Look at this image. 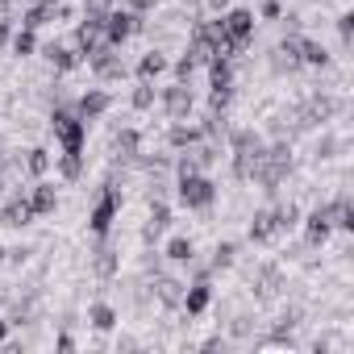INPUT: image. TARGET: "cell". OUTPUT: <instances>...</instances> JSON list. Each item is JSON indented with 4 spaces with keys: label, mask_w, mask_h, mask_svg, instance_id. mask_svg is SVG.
<instances>
[{
    "label": "cell",
    "mask_w": 354,
    "mask_h": 354,
    "mask_svg": "<svg viewBox=\"0 0 354 354\" xmlns=\"http://www.w3.org/2000/svg\"><path fill=\"white\" fill-rule=\"evenodd\" d=\"M154 5H162V0H125V9H133V13H142V17H146Z\"/></svg>",
    "instance_id": "cell-40"
},
{
    "label": "cell",
    "mask_w": 354,
    "mask_h": 354,
    "mask_svg": "<svg viewBox=\"0 0 354 354\" xmlns=\"http://www.w3.org/2000/svg\"><path fill=\"white\" fill-rule=\"evenodd\" d=\"M300 67H329V50L317 38H300Z\"/></svg>",
    "instance_id": "cell-30"
},
{
    "label": "cell",
    "mask_w": 354,
    "mask_h": 354,
    "mask_svg": "<svg viewBox=\"0 0 354 354\" xmlns=\"http://www.w3.org/2000/svg\"><path fill=\"white\" fill-rule=\"evenodd\" d=\"M5 254H9V263H26L34 250H30V246H13V250H5Z\"/></svg>",
    "instance_id": "cell-42"
},
{
    "label": "cell",
    "mask_w": 354,
    "mask_h": 354,
    "mask_svg": "<svg viewBox=\"0 0 354 354\" xmlns=\"http://www.w3.org/2000/svg\"><path fill=\"white\" fill-rule=\"evenodd\" d=\"M117 267H121V259H117V250H113V246H109V242L100 238V246L92 250V271H96L100 279H113V275H117Z\"/></svg>",
    "instance_id": "cell-26"
},
{
    "label": "cell",
    "mask_w": 354,
    "mask_h": 354,
    "mask_svg": "<svg viewBox=\"0 0 354 354\" xmlns=\"http://www.w3.org/2000/svg\"><path fill=\"white\" fill-rule=\"evenodd\" d=\"M46 125H50V133L59 138L63 150H84V142H88V121L75 113V104H63V100H59V104L50 109V121H46Z\"/></svg>",
    "instance_id": "cell-4"
},
{
    "label": "cell",
    "mask_w": 354,
    "mask_h": 354,
    "mask_svg": "<svg viewBox=\"0 0 354 354\" xmlns=\"http://www.w3.org/2000/svg\"><path fill=\"white\" fill-rule=\"evenodd\" d=\"M55 350H75V337H71V333H67V329H63V333H59V337H55Z\"/></svg>",
    "instance_id": "cell-43"
},
{
    "label": "cell",
    "mask_w": 354,
    "mask_h": 354,
    "mask_svg": "<svg viewBox=\"0 0 354 354\" xmlns=\"http://www.w3.org/2000/svg\"><path fill=\"white\" fill-rule=\"evenodd\" d=\"M162 254H167L171 263H196V242L180 234V238H171V242H167V250H162Z\"/></svg>",
    "instance_id": "cell-31"
},
{
    "label": "cell",
    "mask_w": 354,
    "mask_h": 354,
    "mask_svg": "<svg viewBox=\"0 0 354 354\" xmlns=\"http://www.w3.org/2000/svg\"><path fill=\"white\" fill-rule=\"evenodd\" d=\"M0 263H5V246H0Z\"/></svg>",
    "instance_id": "cell-49"
},
{
    "label": "cell",
    "mask_w": 354,
    "mask_h": 354,
    "mask_svg": "<svg viewBox=\"0 0 354 354\" xmlns=\"http://www.w3.org/2000/svg\"><path fill=\"white\" fill-rule=\"evenodd\" d=\"M337 38H342V50H350V42H354V13L337 17Z\"/></svg>",
    "instance_id": "cell-37"
},
{
    "label": "cell",
    "mask_w": 354,
    "mask_h": 354,
    "mask_svg": "<svg viewBox=\"0 0 354 354\" xmlns=\"http://www.w3.org/2000/svg\"><path fill=\"white\" fill-rule=\"evenodd\" d=\"M154 296H158L162 308H180V300H184V283H180V279H171V275H158V279H154Z\"/></svg>",
    "instance_id": "cell-27"
},
{
    "label": "cell",
    "mask_w": 354,
    "mask_h": 354,
    "mask_svg": "<svg viewBox=\"0 0 354 354\" xmlns=\"http://www.w3.org/2000/svg\"><path fill=\"white\" fill-rule=\"evenodd\" d=\"M234 259H238V242H217L213 246V271H225V267H234Z\"/></svg>",
    "instance_id": "cell-36"
},
{
    "label": "cell",
    "mask_w": 354,
    "mask_h": 354,
    "mask_svg": "<svg viewBox=\"0 0 354 354\" xmlns=\"http://www.w3.org/2000/svg\"><path fill=\"white\" fill-rule=\"evenodd\" d=\"M9 38H13V17H0V50L9 46Z\"/></svg>",
    "instance_id": "cell-41"
},
{
    "label": "cell",
    "mask_w": 354,
    "mask_h": 354,
    "mask_svg": "<svg viewBox=\"0 0 354 354\" xmlns=\"http://www.w3.org/2000/svg\"><path fill=\"white\" fill-rule=\"evenodd\" d=\"M167 67H171V63H167V55L150 46V50H146V55L138 59V80H158V75H162Z\"/></svg>",
    "instance_id": "cell-29"
},
{
    "label": "cell",
    "mask_w": 354,
    "mask_h": 354,
    "mask_svg": "<svg viewBox=\"0 0 354 354\" xmlns=\"http://www.w3.org/2000/svg\"><path fill=\"white\" fill-rule=\"evenodd\" d=\"M171 71H175V80H180V84H188V80H192V71H196V59H192V55L184 50V59H180V63H175Z\"/></svg>",
    "instance_id": "cell-38"
},
{
    "label": "cell",
    "mask_w": 354,
    "mask_h": 354,
    "mask_svg": "<svg viewBox=\"0 0 354 354\" xmlns=\"http://www.w3.org/2000/svg\"><path fill=\"white\" fill-rule=\"evenodd\" d=\"M329 221H333V230H342V234H354V201H350V192H337L329 205Z\"/></svg>",
    "instance_id": "cell-22"
},
{
    "label": "cell",
    "mask_w": 354,
    "mask_h": 354,
    "mask_svg": "<svg viewBox=\"0 0 354 354\" xmlns=\"http://www.w3.org/2000/svg\"><path fill=\"white\" fill-rule=\"evenodd\" d=\"M113 154H117V162H138V158H142V129L125 125V129L113 138Z\"/></svg>",
    "instance_id": "cell-20"
},
{
    "label": "cell",
    "mask_w": 354,
    "mask_h": 354,
    "mask_svg": "<svg viewBox=\"0 0 354 354\" xmlns=\"http://www.w3.org/2000/svg\"><path fill=\"white\" fill-rule=\"evenodd\" d=\"M0 158H5V138H0Z\"/></svg>",
    "instance_id": "cell-48"
},
{
    "label": "cell",
    "mask_w": 354,
    "mask_h": 354,
    "mask_svg": "<svg viewBox=\"0 0 354 354\" xmlns=\"http://www.w3.org/2000/svg\"><path fill=\"white\" fill-rule=\"evenodd\" d=\"M205 138V129L201 125H188V121H171V129H167V146L171 150H188V146H196Z\"/></svg>",
    "instance_id": "cell-25"
},
{
    "label": "cell",
    "mask_w": 354,
    "mask_h": 354,
    "mask_svg": "<svg viewBox=\"0 0 354 354\" xmlns=\"http://www.w3.org/2000/svg\"><path fill=\"white\" fill-rule=\"evenodd\" d=\"M279 288H283V271H279L275 263L259 267V275H254V296H259V300H275Z\"/></svg>",
    "instance_id": "cell-24"
},
{
    "label": "cell",
    "mask_w": 354,
    "mask_h": 354,
    "mask_svg": "<svg viewBox=\"0 0 354 354\" xmlns=\"http://www.w3.org/2000/svg\"><path fill=\"white\" fill-rule=\"evenodd\" d=\"M288 175H292V146H288V142H275V146H267L263 158L254 162L250 180H254L263 192H279V188L288 184Z\"/></svg>",
    "instance_id": "cell-1"
},
{
    "label": "cell",
    "mask_w": 354,
    "mask_h": 354,
    "mask_svg": "<svg viewBox=\"0 0 354 354\" xmlns=\"http://www.w3.org/2000/svg\"><path fill=\"white\" fill-rule=\"evenodd\" d=\"M267 138L259 129H230V167H234V180H250L254 162L263 158Z\"/></svg>",
    "instance_id": "cell-3"
},
{
    "label": "cell",
    "mask_w": 354,
    "mask_h": 354,
    "mask_svg": "<svg viewBox=\"0 0 354 354\" xmlns=\"http://www.w3.org/2000/svg\"><path fill=\"white\" fill-rule=\"evenodd\" d=\"M9 46H13V55H17V59H30V55L38 50V30H30V26H21V30H13V38H9Z\"/></svg>",
    "instance_id": "cell-32"
},
{
    "label": "cell",
    "mask_w": 354,
    "mask_h": 354,
    "mask_svg": "<svg viewBox=\"0 0 354 354\" xmlns=\"http://www.w3.org/2000/svg\"><path fill=\"white\" fill-rule=\"evenodd\" d=\"M5 337H9V321H0V346H5Z\"/></svg>",
    "instance_id": "cell-46"
},
{
    "label": "cell",
    "mask_w": 354,
    "mask_h": 354,
    "mask_svg": "<svg viewBox=\"0 0 354 354\" xmlns=\"http://www.w3.org/2000/svg\"><path fill=\"white\" fill-rule=\"evenodd\" d=\"M117 321H121V317H117V308H113L109 300H96V304L88 308V325H92L96 333H109V329H117Z\"/></svg>",
    "instance_id": "cell-28"
},
{
    "label": "cell",
    "mask_w": 354,
    "mask_h": 354,
    "mask_svg": "<svg viewBox=\"0 0 354 354\" xmlns=\"http://www.w3.org/2000/svg\"><path fill=\"white\" fill-rule=\"evenodd\" d=\"M271 67L283 75H292L296 67H300V34H288V38H279V46H275V55H271Z\"/></svg>",
    "instance_id": "cell-19"
},
{
    "label": "cell",
    "mask_w": 354,
    "mask_h": 354,
    "mask_svg": "<svg viewBox=\"0 0 354 354\" xmlns=\"http://www.w3.org/2000/svg\"><path fill=\"white\" fill-rule=\"evenodd\" d=\"M21 167H26V171L34 175V180H42V175L50 171V150H46V146H34V150H26Z\"/></svg>",
    "instance_id": "cell-35"
},
{
    "label": "cell",
    "mask_w": 354,
    "mask_h": 354,
    "mask_svg": "<svg viewBox=\"0 0 354 354\" xmlns=\"http://www.w3.org/2000/svg\"><path fill=\"white\" fill-rule=\"evenodd\" d=\"M88 67H92V75L96 80H104V84H117V80H125V63H121V55H117V46H100V50H92L88 59H84Z\"/></svg>",
    "instance_id": "cell-14"
},
{
    "label": "cell",
    "mask_w": 354,
    "mask_h": 354,
    "mask_svg": "<svg viewBox=\"0 0 354 354\" xmlns=\"http://www.w3.org/2000/svg\"><path fill=\"white\" fill-rule=\"evenodd\" d=\"M129 104H133L138 113L154 109V104H158V88H154V80H138V88L129 92Z\"/></svg>",
    "instance_id": "cell-33"
},
{
    "label": "cell",
    "mask_w": 354,
    "mask_h": 354,
    "mask_svg": "<svg viewBox=\"0 0 354 354\" xmlns=\"http://www.w3.org/2000/svg\"><path fill=\"white\" fill-rule=\"evenodd\" d=\"M283 17V5L279 0H263V21H279Z\"/></svg>",
    "instance_id": "cell-39"
},
{
    "label": "cell",
    "mask_w": 354,
    "mask_h": 354,
    "mask_svg": "<svg viewBox=\"0 0 354 354\" xmlns=\"http://www.w3.org/2000/svg\"><path fill=\"white\" fill-rule=\"evenodd\" d=\"M175 196H180L184 209L205 213V209H213V201H217V184L209 180L205 171H192V175H180V184H175Z\"/></svg>",
    "instance_id": "cell-5"
},
{
    "label": "cell",
    "mask_w": 354,
    "mask_h": 354,
    "mask_svg": "<svg viewBox=\"0 0 354 354\" xmlns=\"http://www.w3.org/2000/svg\"><path fill=\"white\" fill-rule=\"evenodd\" d=\"M30 221H34L30 196H26V192H13V196L5 201V209H0V225H5V230H26Z\"/></svg>",
    "instance_id": "cell-15"
},
{
    "label": "cell",
    "mask_w": 354,
    "mask_h": 354,
    "mask_svg": "<svg viewBox=\"0 0 354 354\" xmlns=\"http://www.w3.org/2000/svg\"><path fill=\"white\" fill-rule=\"evenodd\" d=\"M329 234H333V221H329V209L325 205H317L308 217H304V246H325L329 242Z\"/></svg>",
    "instance_id": "cell-16"
},
{
    "label": "cell",
    "mask_w": 354,
    "mask_h": 354,
    "mask_svg": "<svg viewBox=\"0 0 354 354\" xmlns=\"http://www.w3.org/2000/svg\"><path fill=\"white\" fill-rule=\"evenodd\" d=\"M230 100H234V59L217 55V59H209V109L225 113Z\"/></svg>",
    "instance_id": "cell-8"
},
{
    "label": "cell",
    "mask_w": 354,
    "mask_h": 354,
    "mask_svg": "<svg viewBox=\"0 0 354 354\" xmlns=\"http://www.w3.org/2000/svg\"><path fill=\"white\" fill-rule=\"evenodd\" d=\"M109 109H113V96H109L104 88H88V92L75 100V113H80L84 121H100Z\"/></svg>",
    "instance_id": "cell-18"
},
{
    "label": "cell",
    "mask_w": 354,
    "mask_h": 354,
    "mask_svg": "<svg viewBox=\"0 0 354 354\" xmlns=\"http://www.w3.org/2000/svg\"><path fill=\"white\" fill-rule=\"evenodd\" d=\"M13 5L17 0H0V17H13Z\"/></svg>",
    "instance_id": "cell-45"
},
{
    "label": "cell",
    "mask_w": 354,
    "mask_h": 354,
    "mask_svg": "<svg viewBox=\"0 0 354 354\" xmlns=\"http://www.w3.org/2000/svg\"><path fill=\"white\" fill-rule=\"evenodd\" d=\"M121 217V188L109 180L100 192H96V201H92V213H88V230L96 234V238H109V230H113V221Z\"/></svg>",
    "instance_id": "cell-7"
},
{
    "label": "cell",
    "mask_w": 354,
    "mask_h": 354,
    "mask_svg": "<svg viewBox=\"0 0 354 354\" xmlns=\"http://www.w3.org/2000/svg\"><path fill=\"white\" fill-rule=\"evenodd\" d=\"M342 109H346V100H342V96H333V92H313L304 104H296V129L325 125V121H333Z\"/></svg>",
    "instance_id": "cell-6"
},
{
    "label": "cell",
    "mask_w": 354,
    "mask_h": 354,
    "mask_svg": "<svg viewBox=\"0 0 354 354\" xmlns=\"http://www.w3.org/2000/svg\"><path fill=\"white\" fill-rule=\"evenodd\" d=\"M205 9H209V13H213V17H221V13H225V9H230V0H205Z\"/></svg>",
    "instance_id": "cell-44"
},
{
    "label": "cell",
    "mask_w": 354,
    "mask_h": 354,
    "mask_svg": "<svg viewBox=\"0 0 354 354\" xmlns=\"http://www.w3.org/2000/svg\"><path fill=\"white\" fill-rule=\"evenodd\" d=\"M221 30H225V38H230V50H234V59L242 55V50H250V42H254V13L250 9H225L221 13Z\"/></svg>",
    "instance_id": "cell-9"
},
{
    "label": "cell",
    "mask_w": 354,
    "mask_h": 354,
    "mask_svg": "<svg viewBox=\"0 0 354 354\" xmlns=\"http://www.w3.org/2000/svg\"><path fill=\"white\" fill-rule=\"evenodd\" d=\"M142 30H146L142 13H133V9H125V5H113L109 17H104V42H109V46H121V42H129V38L142 34Z\"/></svg>",
    "instance_id": "cell-10"
},
{
    "label": "cell",
    "mask_w": 354,
    "mask_h": 354,
    "mask_svg": "<svg viewBox=\"0 0 354 354\" xmlns=\"http://www.w3.org/2000/svg\"><path fill=\"white\" fill-rule=\"evenodd\" d=\"M158 104H162V113H167L171 121H188V113L196 109V96H192L188 84L175 80L171 88H158Z\"/></svg>",
    "instance_id": "cell-13"
},
{
    "label": "cell",
    "mask_w": 354,
    "mask_h": 354,
    "mask_svg": "<svg viewBox=\"0 0 354 354\" xmlns=\"http://www.w3.org/2000/svg\"><path fill=\"white\" fill-rule=\"evenodd\" d=\"M209 275H213V267H201V271H196V279L184 288V300H180V308H184L188 317H201V313H209V304H213V283H209Z\"/></svg>",
    "instance_id": "cell-12"
},
{
    "label": "cell",
    "mask_w": 354,
    "mask_h": 354,
    "mask_svg": "<svg viewBox=\"0 0 354 354\" xmlns=\"http://www.w3.org/2000/svg\"><path fill=\"white\" fill-rule=\"evenodd\" d=\"M292 225H300V205H275V209H259L254 217H250V242L254 246H267V242H275L279 234H288Z\"/></svg>",
    "instance_id": "cell-2"
},
{
    "label": "cell",
    "mask_w": 354,
    "mask_h": 354,
    "mask_svg": "<svg viewBox=\"0 0 354 354\" xmlns=\"http://www.w3.org/2000/svg\"><path fill=\"white\" fill-rule=\"evenodd\" d=\"M5 175H9V171H5V158H0V192H5Z\"/></svg>",
    "instance_id": "cell-47"
},
{
    "label": "cell",
    "mask_w": 354,
    "mask_h": 354,
    "mask_svg": "<svg viewBox=\"0 0 354 354\" xmlns=\"http://www.w3.org/2000/svg\"><path fill=\"white\" fill-rule=\"evenodd\" d=\"M71 17H75V5H71V0H30V9L21 13V26L42 30V26L71 21Z\"/></svg>",
    "instance_id": "cell-11"
},
{
    "label": "cell",
    "mask_w": 354,
    "mask_h": 354,
    "mask_svg": "<svg viewBox=\"0 0 354 354\" xmlns=\"http://www.w3.org/2000/svg\"><path fill=\"white\" fill-rule=\"evenodd\" d=\"M59 175L67 184H75L80 175H84V150H63L59 154Z\"/></svg>",
    "instance_id": "cell-34"
},
{
    "label": "cell",
    "mask_w": 354,
    "mask_h": 354,
    "mask_svg": "<svg viewBox=\"0 0 354 354\" xmlns=\"http://www.w3.org/2000/svg\"><path fill=\"white\" fill-rule=\"evenodd\" d=\"M171 225V205L162 201V196H150V221H146V230H142V242H158V234Z\"/></svg>",
    "instance_id": "cell-23"
},
{
    "label": "cell",
    "mask_w": 354,
    "mask_h": 354,
    "mask_svg": "<svg viewBox=\"0 0 354 354\" xmlns=\"http://www.w3.org/2000/svg\"><path fill=\"white\" fill-rule=\"evenodd\" d=\"M42 59H46L59 75H67V71H75V67L84 63V59H80V50H75V46H67V42H46V46H42Z\"/></svg>",
    "instance_id": "cell-17"
},
{
    "label": "cell",
    "mask_w": 354,
    "mask_h": 354,
    "mask_svg": "<svg viewBox=\"0 0 354 354\" xmlns=\"http://www.w3.org/2000/svg\"><path fill=\"white\" fill-rule=\"evenodd\" d=\"M30 209H34V217H50L55 209H59V192H55V184H46V180H38L30 192Z\"/></svg>",
    "instance_id": "cell-21"
}]
</instances>
